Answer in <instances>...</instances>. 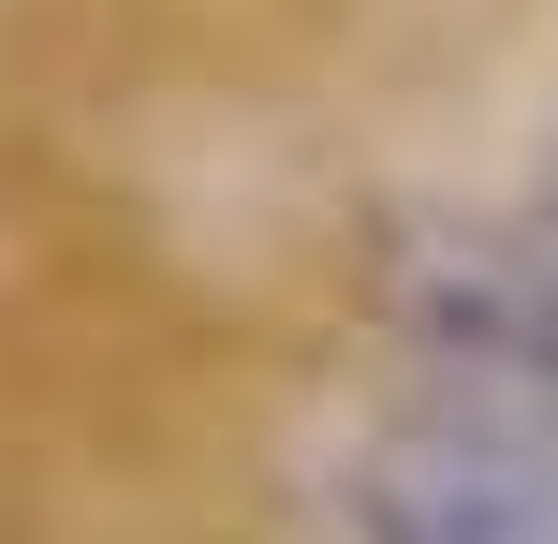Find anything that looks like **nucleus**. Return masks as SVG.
Returning <instances> with one entry per match:
<instances>
[{
  "label": "nucleus",
  "mask_w": 558,
  "mask_h": 544,
  "mask_svg": "<svg viewBox=\"0 0 558 544\" xmlns=\"http://www.w3.org/2000/svg\"><path fill=\"white\" fill-rule=\"evenodd\" d=\"M324 530L338 544H558V427L397 383L324 457Z\"/></svg>",
  "instance_id": "1"
},
{
  "label": "nucleus",
  "mask_w": 558,
  "mask_h": 544,
  "mask_svg": "<svg viewBox=\"0 0 558 544\" xmlns=\"http://www.w3.org/2000/svg\"><path fill=\"white\" fill-rule=\"evenodd\" d=\"M544 206H558V147H544Z\"/></svg>",
  "instance_id": "2"
}]
</instances>
